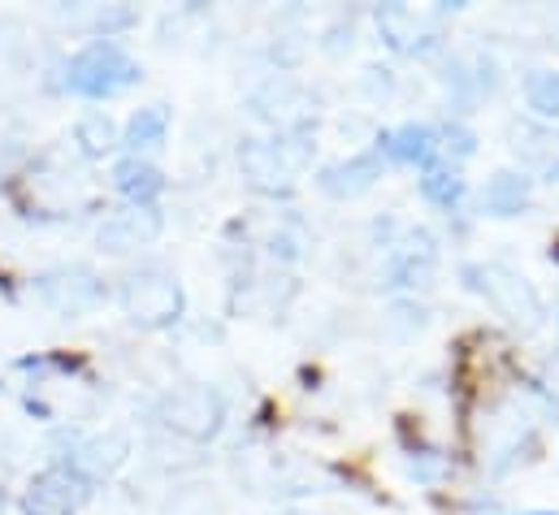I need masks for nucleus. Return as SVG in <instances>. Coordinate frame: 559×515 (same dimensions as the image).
<instances>
[{
    "label": "nucleus",
    "mask_w": 559,
    "mask_h": 515,
    "mask_svg": "<svg viewBox=\"0 0 559 515\" xmlns=\"http://www.w3.org/2000/svg\"><path fill=\"white\" fill-rule=\"evenodd\" d=\"M135 83H140V61L114 39H92L66 65V87L83 100H114Z\"/></svg>",
    "instance_id": "nucleus-1"
},
{
    "label": "nucleus",
    "mask_w": 559,
    "mask_h": 515,
    "mask_svg": "<svg viewBox=\"0 0 559 515\" xmlns=\"http://www.w3.org/2000/svg\"><path fill=\"white\" fill-rule=\"evenodd\" d=\"M464 277H473V286L503 312V316H512V321H525V325H538V316H543V303H538V295L525 286V277H516V273H508V268H499V264H477V268H464Z\"/></svg>",
    "instance_id": "nucleus-2"
},
{
    "label": "nucleus",
    "mask_w": 559,
    "mask_h": 515,
    "mask_svg": "<svg viewBox=\"0 0 559 515\" xmlns=\"http://www.w3.org/2000/svg\"><path fill=\"white\" fill-rule=\"evenodd\" d=\"M122 303H127V312H131L135 321H143V325H169V321L182 312V290H178L169 277L143 273V277H131V282H127Z\"/></svg>",
    "instance_id": "nucleus-3"
},
{
    "label": "nucleus",
    "mask_w": 559,
    "mask_h": 515,
    "mask_svg": "<svg viewBox=\"0 0 559 515\" xmlns=\"http://www.w3.org/2000/svg\"><path fill=\"white\" fill-rule=\"evenodd\" d=\"M83 507V481L70 468H48L26 486L22 512L26 515H74Z\"/></svg>",
    "instance_id": "nucleus-4"
},
{
    "label": "nucleus",
    "mask_w": 559,
    "mask_h": 515,
    "mask_svg": "<svg viewBox=\"0 0 559 515\" xmlns=\"http://www.w3.org/2000/svg\"><path fill=\"white\" fill-rule=\"evenodd\" d=\"M382 178V156L378 152H365V156H352V160H338V165H325L317 187L334 200H356L365 195L373 182Z\"/></svg>",
    "instance_id": "nucleus-5"
},
{
    "label": "nucleus",
    "mask_w": 559,
    "mask_h": 515,
    "mask_svg": "<svg viewBox=\"0 0 559 515\" xmlns=\"http://www.w3.org/2000/svg\"><path fill=\"white\" fill-rule=\"evenodd\" d=\"M165 416H169L174 429H182V433H191V438H213L217 424H222V403H217V394H209V390H187V394H178V398L165 407Z\"/></svg>",
    "instance_id": "nucleus-6"
},
{
    "label": "nucleus",
    "mask_w": 559,
    "mask_h": 515,
    "mask_svg": "<svg viewBox=\"0 0 559 515\" xmlns=\"http://www.w3.org/2000/svg\"><path fill=\"white\" fill-rule=\"evenodd\" d=\"M438 134L429 127H417V122H408V127H395L382 134V143H378V156H386L391 165H420V169H429L433 165V156H438Z\"/></svg>",
    "instance_id": "nucleus-7"
},
{
    "label": "nucleus",
    "mask_w": 559,
    "mask_h": 515,
    "mask_svg": "<svg viewBox=\"0 0 559 515\" xmlns=\"http://www.w3.org/2000/svg\"><path fill=\"white\" fill-rule=\"evenodd\" d=\"M530 195H534V182H530L525 173L499 169V173L486 182V191H481V208H486L490 217H516V213L530 204Z\"/></svg>",
    "instance_id": "nucleus-8"
},
{
    "label": "nucleus",
    "mask_w": 559,
    "mask_h": 515,
    "mask_svg": "<svg viewBox=\"0 0 559 515\" xmlns=\"http://www.w3.org/2000/svg\"><path fill=\"white\" fill-rule=\"evenodd\" d=\"M114 187H118L131 204H152V200L165 191V178H160L156 165H147L140 156H127V160H118V169H114Z\"/></svg>",
    "instance_id": "nucleus-9"
},
{
    "label": "nucleus",
    "mask_w": 559,
    "mask_h": 515,
    "mask_svg": "<svg viewBox=\"0 0 559 515\" xmlns=\"http://www.w3.org/2000/svg\"><path fill=\"white\" fill-rule=\"evenodd\" d=\"M464 191H468V182L460 178V169H451V165H429V169H420V195L433 204V208H455L460 200H464Z\"/></svg>",
    "instance_id": "nucleus-10"
},
{
    "label": "nucleus",
    "mask_w": 559,
    "mask_h": 515,
    "mask_svg": "<svg viewBox=\"0 0 559 515\" xmlns=\"http://www.w3.org/2000/svg\"><path fill=\"white\" fill-rule=\"evenodd\" d=\"M165 130H169V109L165 105H147L140 109L131 122H127V134H122V143L127 147H156V143H165Z\"/></svg>",
    "instance_id": "nucleus-11"
},
{
    "label": "nucleus",
    "mask_w": 559,
    "mask_h": 515,
    "mask_svg": "<svg viewBox=\"0 0 559 515\" xmlns=\"http://www.w3.org/2000/svg\"><path fill=\"white\" fill-rule=\"evenodd\" d=\"M525 105L530 113L556 122L559 118V70H534L530 83H525Z\"/></svg>",
    "instance_id": "nucleus-12"
},
{
    "label": "nucleus",
    "mask_w": 559,
    "mask_h": 515,
    "mask_svg": "<svg viewBox=\"0 0 559 515\" xmlns=\"http://www.w3.org/2000/svg\"><path fill=\"white\" fill-rule=\"evenodd\" d=\"M74 134H79V143H83L87 156H105V152H114V147L122 143V139H118V127H114L105 113H87Z\"/></svg>",
    "instance_id": "nucleus-13"
},
{
    "label": "nucleus",
    "mask_w": 559,
    "mask_h": 515,
    "mask_svg": "<svg viewBox=\"0 0 559 515\" xmlns=\"http://www.w3.org/2000/svg\"><path fill=\"white\" fill-rule=\"evenodd\" d=\"M530 515H559V512H530Z\"/></svg>",
    "instance_id": "nucleus-14"
}]
</instances>
